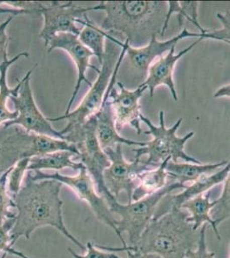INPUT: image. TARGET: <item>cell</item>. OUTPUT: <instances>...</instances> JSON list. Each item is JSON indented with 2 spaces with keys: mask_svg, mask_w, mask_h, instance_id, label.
Wrapping results in <instances>:
<instances>
[{
  "mask_svg": "<svg viewBox=\"0 0 230 258\" xmlns=\"http://www.w3.org/2000/svg\"><path fill=\"white\" fill-rule=\"evenodd\" d=\"M158 35H153L149 43L144 47H134L129 44L126 50V54L131 66L137 70L147 74L149 66L157 60V59L163 56L167 52L169 53L173 47H176L179 41L187 37H198L203 39L201 33H196L184 28L182 31L177 35L168 41H160L157 39ZM204 40V39H203Z\"/></svg>",
  "mask_w": 230,
  "mask_h": 258,
  "instance_id": "2e32d148",
  "label": "cell"
},
{
  "mask_svg": "<svg viewBox=\"0 0 230 258\" xmlns=\"http://www.w3.org/2000/svg\"><path fill=\"white\" fill-rule=\"evenodd\" d=\"M140 119L149 127V130L144 131L143 134L152 135L153 140L147 142L146 147L133 149L136 154L135 159L148 156V159L143 163L149 168L158 167L168 159H171L173 162L182 159L192 164H202L199 160L185 152V146L187 141L194 136L195 133L192 131L187 133L184 137H178L176 135L178 129L182 123V118H180L170 128H167L165 125V112L163 110L159 112V126H156L149 118L143 114H141Z\"/></svg>",
  "mask_w": 230,
  "mask_h": 258,
  "instance_id": "277c9868",
  "label": "cell"
},
{
  "mask_svg": "<svg viewBox=\"0 0 230 258\" xmlns=\"http://www.w3.org/2000/svg\"><path fill=\"white\" fill-rule=\"evenodd\" d=\"M103 150L110 161V165L103 174L106 187L116 199L124 191L127 195V203H131L138 176L150 169L140 159H135L134 161L125 160L123 155L122 145Z\"/></svg>",
  "mask_w": 230,
  "mask_h": 258,
  "instance_id": "4fadbf2b",
  "label": "cell"
},
{
  "mask_svg": "<svg viewBox=\"0 0 230 258\" xmlns=\"http://www.w3.org/2000/svg\"><path fill=\"white\" fill-rule=\"evenodd\" d=\"M79 24L82 25L81 31L79 35V41L93 53L94 56H96L100 64H102L105 55L108 33L102 30L101 27L97 26L87 15L79 20Z\"/></svg>",
  "mask_w": 230,
  "mask_h": 258,
  "instance_id": "603a6c76",
  "label": "cell"
},
{
  "mask_svg": "<svg viewBox=\"0 0 230 258\" xmlns=\"http://www.w3.org/2000/svg\"><path fill=\"white\" fill-rule=\"evenodd\" d=\"M108 95L109 85L99 111L95 114L96 120V135L102 149H106L108 147H114L119 144L146 147L147 142L131 141L120 135L116 128L114 109L108 99Z\"/></svg>",
  "mask_w": 230,
  "mask_h": 258,
  "instance_id": "ac0fdd59",
  "label": "cell"
},
{
  "mask_svg": "<svg viewBox=\"0 0 230 258\" xmlns=\"http://www.w3.org/2000/svg\"><path fill=\"white\" fill-rule=\"evenodd\" d=\"M198 6H199V2H196V1H184V2L169 1L166 20L163 25L161 36L163 37L165 35L166 30L169 28L170 18L174 14H178V23L180 26H182L184 21L188 20L192 24H194L196 28H198V30L200 31L202 35H204L208 30L204 29L198 22Z\"/></svg>",
  "mask_w": 230,
  "mask_h": 258,
  "instance_id": "d4e9b609",
  "label": "cell"
},
{
  "mask_svg": "<svg viewBox=\"0 0 230 258\" xmlns=\"http://www.w3.org/2000/svg\"><path fill=\"white\" fill-rule=\"evenodd\" d=\"M210 216L216 226L230 219V171L224 180L221 197L216 200V205L210 212Z\"/></svg>",
  "mask_w": 230,
  "mask_h": 258,
  "instance_id": "484cf974",
  "label": "cell"
},
{
  "mask_svg": "<svg viewBox=\"0 0 230 258\" xmlns=\"http://www.w3.org/2000/svg\"><path fill=\"white\" fill-rule=\"evenodd\" d=\"M91 11H103L106 17L101 29L109 35H125L131 47H144L153 35L162 33L166 20L165 1H102Z\"/></svg>",
  "mask_w": 230,
  "mask_h": 258,
  "instance_id": "7a4b0ae2",
  "label": "cell"
},
{
  "mask_svg": "<svg viewBox=\"0 0 230 258\" xmlns=\"http://www.w3.org/2000/svg\"><path fill=\"white\" fill-rule=\"evenodd\" d=\"M215 97H230V85H224L218 89L214 94Z\"/></svg>",
  "mask_w": 230,
  "mask_h": 258,
  "instance_id": "d590c367",
  "label": "cell"
},
{
  "mask_svg": "<svg viewBox=\"0 0 230 258\" xmlns=\"http://www.w3.org/2000/svg\"><path fill=\"white\" fill-rule=\"evenodd\" d=\"M16 222V217L10 218L0 225V251L11 255H17L19 258H29L24 253L18 251L12 247L11 232Z\"/></svg>",
  "mask_w": 230,
  "mask_h": 258,
  "instance_id": "f1b7e54d",
  "label": "cell"
},
{
  "mask_svg": "<svg viewBox=\"0 0 230 258\" xmlns=\"http://www.w3.org/2000/svg\"><path fill=\"white\" fill-rule=\"evenodd\" d=\"M11 170L12 166L5 170L0 176V225H2L7 219L17 216L15 213L10 211L11 208H15L14 201L7 188V181Z\"/></svg>",
  "mask_w": 230,
  "mask_h": 258,
  "instance_id": "4316f807",
  "label": "cell"
},
{
  "mask_svg": "<svg viewBox=\"0 0 230 258\" xmlns=\"http://www.w3.org/2000/svg\"><path fill=\"white\" fill-rule=\"evenodd\" d=\"M127 257L126 258H163L160 255L152 253H140L137 251L127 250Z\"/></svg>",
  "mask_w": 230,
  "mask_h": 258,
  "instance_id": "e575fe53",
  "label": "cell"
},
{
  "mask_svg": "<svg viewBox=\"0 0 230 258\" xmlns=\"http://www.w3.org/2000/svg\"><path fill=\"white\" fill-rule=\"evenodd\" d=\"M229 171L230 161H228L225 166L221 168V170H219L215 173L202 176L195 182H192V184L187 186L185 190L181 193L176 195H167L158 204L152 220H158L164 214L169 213L174 208L181 209V206L187 203V201L198 197L199 195H204L206 192H209L216 185L224 182Z\"/></svg>",
  "mask_w": 230,
  "mask_h": 258,
  "instance_id": "e0dca14e",
  "label": "cell"
},
{
  "mask_svg": "<svg viewBox=\"0 0 230 258\" xmlns=\"http://www.w3.org/2000/svg\"><path fill=\"white\" fill-rule=\"evenodd\" d=\"M187 188V185L181 184L175 182L168 183L165 188L158 191L157 193L144 197L143 199L136 202H131L127 204H121L117 201L116 198L110 200L107 203L111 212L117 214L120 220H117V236L122 243L123 247H127L125 239L123 238V233L126 232L128 235L130 246L134 247L139 240L141 235L149 226L154 217L158 204L161 201L175 189H181Z\"/></svg>",
  "mask_w": 230,
  "mask_h": 258,
  "instance_id": "5b68a950",
  "label": "cell"
},
{
  "mask_svg": "<svg viewBox=\"0 0 230 258\" xmlns=\"http://www.w3.org/2000/svg\"><path fill=\"white\" fill-rule=\"evenodd\" d=\"M15 16L10 15L6 21L0 24V64L8 59V45L10 37L7 35V28L14 19Z\"/></svg>",
  "mask_w": 230,
  "mask_h": 258,
  "instance_id": "1f68e13d",
  "label": "cell"
},
{
  "mask_svg": "<svg viewBox=\"0 0 230 258\" xmlns=\"http://www.w3.org/2000/svg\"><path fill=\"white\" fill-rule=\"evenodd\" d=\"M228 163L227 160L215 164H198L192 163H178L169 160L166 165V171L170 178L175 179L181 184L187 182H195L202 176L210 175L217 169L225 166Z\"/></svg>",
  "mask_w": 230,
  "mask_h": 258,
  "instance_id": "ffe728a7",
  "label": "cell"
},
{
  "mask_svg": "<svg viewBox=\"0 0 230 258\" xmlns=\"http://www.w3.org/2000/svg\"><path fill=\"white\" fill-rule=\"evenodd\" d=\"M216 18L221 22V29L208 30L203 35V39H212L216 41H223L230 45V12H227L224 14L218 13L216 14Z\"/></svg>",
  "mask_w": 230,
  "mask_h": 258,
  "instance_id": "f546056e",
  "label": "cell"
},
{
  "mask_svg": "<svg viewBox=\"0 0 230 258\" xmlns=\"http://www.w3.org/2000/svg\"><path fill=\"white\" fill-rule=\"evenodd\" d=\"M128 41L125 40V42H120L119 46L121 47V52L118 58L114 74L111 78L109 83V95L108 99L110 101L113 109H114V119L118 131H120L124 126H131L136 130L137 135H141L142 129L140 126L141 122V106H140V99L143 97L146 90H148L147 86L143 84L138 85L135 90H128L125 87L122 83L117 82V85L120 88V92L115 90V83H116L117 75L120 70V66L122 64L123 59L126 54V50L128 47Z\"/></svg>",
  "mask_w": 230,
  "mask_h": 258,
  "instance_id": "9c48e42d",
  "label": "cell"
},
{
  "mask_svg": "<svg viewBox=\"0 0 230 258\" xmlns=\"http://www.w3.org/2000/svg\"><path fill=\"white\" fill-rule=\"evenodd\" d=\"M108 46H106V52L103 61L101 64V69L98 72L96 82L92 84L85 97L82 100L81 103L76 109L70 111L69 114H63L58 117H48L50 122L58 120H67L68 124L63 130L62 135H65L70 130L79 127L85 123V121L93 116L99 111L102 106V101L108 91V85L110 83L111 78L114 74V68L118 58L120 56V51L118 50L119 45L115 44L113 41L108 40Z\"/></svg>",
  "mask_w": 230,
  "mask_h": 258,
  "instance_id": "52a82bcc",
  "label": "cell"
},
{
  "mask_svg": "<svg viewBox=\"0 0 230 258\" xmlns=\"http://www.w3.org/2000/svg\"><path fill=\"white\" fill-rule=\"evenodd\" d=\"M229 258H230V255H229Z\"/></svg>",
  "mask_w": 230,
  "mask_h": 258,
  "instance_id": "74e56055",
  "label": "cell"
},
{
  "mask_svg": "<svg viewBox=\"0 0 230 258\" xmlns=\"http://www.w3.org/2000/svg\"><path fill=\"white\" fill-rule=\"evenodd\" d=\"M30 159H23L15 163L14 165H12V170L8 176V191L12 196H15L20 191L22 186H23V181H24V176L28 171Z\"/></svg>",
  "mask_w": 230,
  "mask_h": 258,
  "instance_id": "83f0119b",
  "label": "cell"
},
{
  "mask_svg": "<svg viewBox=\"0 0 230 258\" xmlns=\"http://www.w3.org/2000/svg\"><path fill=\"white\" fill-rule=\"evenodd\" d=\"M75 154L69 151H58L55 153H48L46 155L34 157L30 159L29 171L35 170H54L56 171L70 168L72 170H80L85 165L81 162L72 160Z\"/></svg>",
  "mask_w": 230,
  "mask_h": 258,
  "instance_id": "cb8c5ba5",
  "label": "cell"
},
{
  "mask_svg": "<svg viewBox=\"0 0 230 258\" xmlns=\"http://www.w3.org/2000/svg\"><path fill=\"white\" fill-rule=\"evenodd\" d=\"M47 47H48L47 48L48 53H51L52 51L55 49L64 50L70 56L72 61L76 64L78 78H76V85L74 87L72 94L64 112V114H67L70 113L71 106L79 94L82 83H86L90 87L92 86V83L88 80L86 77V72L88 69L89 68L93 69L97 74L100 69L91 64V57L94 56L93 53L88 49L85 45L82 44L81 41H79V35L70 34V33H60L54 35L53 38L51 39Z\"/></svg>",
  "mask_w": 230,
  "mask_h": 258,
  "instance_id": "5bb4252c",
  "label": "cell"
},
{
  "mask_svg": "<svg viewBox=\"0 0 230 258\" xmlns=\"http://www.w3.org/2000/svg\"><path fill=\"white\" fill-rule=\"evenodd\" d=\"M33 175L32 171H29V175L33 181H41V180H55L61 182L63 185H67L71 188L79 199L85 201L92 209L96 217L114 230L118 234L117 231V220L114 218V214L111 212L109 207L107 204L105 199L100 196L96 187L95 182L91 175L89 174L86 168H82L76 176H65L60 174L58 171L54 173H45L41 170H35Z\"/></svg>",
  "mask_w": 230,
  "mask_h": 258,
  "instance_id": "30bf717a",
  "label": "cell"
},
{
  "mask_svg": "<svg viewBox=\"0 0 230 258\" xmlns=\"http://www.w3.org/2000/svg\"><path fill=\"white\" fill-rule=\"evenodd\" d=\"M63 184L55 180L33 181L29 173L17 195L12 196L18 209L16 222L11 232L13 246L18 239H29L36 229L52 226L61 232L76 246L85 250L86 247L70 233L63 220V201L60 191Z\"/></svg>",
  "mask_w": 230,
  "mask_h": 258,
  "instance_id": "6da1fadb",
  "label": "cell"
},
{
  "mask_svg": "<svg viewBox=\"0 0 230 258\" xmlns=\"http://www.w3.org/2000/svg\"><path fill=\"white\" fill-rule=\"evenodd\" d=\"M0 14H10L16 17L18 15H25V14H31V13L24 10L14 9L7 6H0Z\"/></svg>",
  "mask_w": 230,
  "mask_h": 258,
  "instance_id": "836d02e7",
  "label": "cell"
},
{
  "mask_svg": "<svg viewBox=\"0 0 230 258\" xmlns=\"http://www.w3.org/2000/svg\"><path fill=\"white\" fill-rule=\"evenodd\" d=\"M169 160L171 159H166L160 166L140 174L138 176L139 182L132 193V202L149 197L166 187L169 177L166 171V165Z\"/></svg>",
  "mask_w": 230,
  "mask_h": 258,
  "instance_id": "7402d4cb",
  "label": "cell"
},
{
  "mask_svg": "<svg viewBox=\"0 0 230 258\" xmlns=\"http://www.w3.org/2000/svg\"><path fill=\"white\" fill-rule=\"evenodd\" d=\"M202 41L203 39L198 38L197 41L192 42L189 47L178 52L176 54H175V47H173L166 55L158 58L149 66L147 71V79L142 84L147 86L150 97L154 96L155 91L158 87L161 85H166L172 95L173 99L175 100V102H178L179 97H178L177 91H176L175 81H174V70H175V64L183 56L191 52Z\"/></svg>",
  "mask_w": 230,
  "mask_h": 258,
  "instance_id": "9a60e30c",
  "label": "cell"
},
{
  "mask_svg": "<svg viewBox=\"0 0 230 258\" xmlns=\"http://www.w3.org/2000/svg\"><path fill=\"white\" fill-rule=\"evenodd\" d=\"M7 253H2V255H0V258H6Z\"/></svg>",
  "mask_w": 230,
  "mask_h": 258,
  "instance_id": "8d00e7d4",
  "label": "cell"
},
{
  "mask_svg": "<svg viewBox=\"0 0 230 258\" xmlns=\"http://www.w3.org/2000/svg\"><path fill=\"white\" fill-rule=\"evenodd\" d=\"M185 209H171L158 220H151L131 251L152 253L163 258H185L195 249L200 230L196 231Z\"/></svg>",
  "mask_w": 230,
  "mask_h": 258,
  "instance_id": "3957f363",
  "label": "cell"
},
{
  "mask_svg": "<svg viewBox=\"0 0 230 258\" xmlns=\"http://www.w3.org/2000/svg\"><path fill=\"white\" fill-rule=\"evenodd\" d=\"M207 224L200 228V236L195 249H189L185 258H215V253L209 251L206 244Z\"/></svg>",
  "mask_w": 230,
  "mask_h": 258,
  "instance_id": "4dcf8cb0",
  "label": "cell"
},
{
  "mask_svg": "<svg viewBox=\"0 0 230 258\" xmlns=\"http://www.w3.org/2000/svg\"><path fill=\"white\" fill-rule=\"evenodd\" d=\"M210 191L204 195H199L184 203L181 209H185L189 214L188 220L192 224L194 230L198 231L204 224H209L211 226L213 232L216 234L217 239L221 240L218 226H216L210 216V212L216 205V201L210 202Z\"/></svg>",
  "mask_w": 230,
  "mask_h": 258,
  "instance_id": "44dd1931",
  "label": "cell"
},
{
  "mask_svg": "<svg viewBox=\"0 0 230 258\" xmlns=\"http://www.w3.org/2000/svg\"><path fill=\"white\" fill-rule=\"evenodd\" d=\"M65 141L76 145L79 150L76 156L85 165L96 185V190L106 202L115 197L106 187L103 174L110 165V161L102 149L96 135V120L95 115L89 118L82 126L70 130L64 135Z\"/></svg>",
  "mask_w": 230,
  "mask_h": 258,
  "instance_id": "8992f818",
  "label": "cell"
},
{
  "mask_svg": "<svg viewBox=\"0 0 230 258\" xmlns=\"http://www.w3.org/2000/svg\"><path fill=\"white\" fill-rule=\"evenodd\" d=\"M37 66L38 64H35V67L25 74L26 80L22 85L18 96L10 98L12 103H14L15 110L18 112V116L15 120L4 124L3 129L6 130L12 126H19L28 132L35 133L38 135H46L65 141L64 135H62L60 131H57L53 128L48 119L44 116L35 103L30 85V77Z\"/></svg>",
  "mask_w": 230,
  "mask_h": 258,
  "instance_id": "7c38bea8",
  "label": "cell"
},
{
  "mask_svg": "<svg viewBox=\"0 0 230 258\" xmlns=\"http://www.w3.org/2000/svg\"><path fill=\"white\" fill-rule=\"evenodd\" d=\"M29 56L28 52H22L18 55L15 56L14 58H12V59H7L6 61H4L2 64H0V125L18 118V112L17 110H14V111L10 110L7 106V102L11 97L18 96L22 85L26 80V76L24 75L22 80H18V85H16L14 88H10L8 83H7L8 70H9L10 67L17 60L23 57L28 58Z\"/></svg>",
  "mask_w": 230,
  "mask_h": 258,
  "instance_id": "d6986e66",
  "label": "cell"
},
{
  "mask_svg": "<svg viewBox=\"0 0 230 258\" xmlns=\"http://www.w3.org/2000/svg\"><path fill=\"white\" fill-rule=\"evenodd\" d=\"M7 135L0 142V155L9 153L14 156L12 161L16 163L23 159L46 155L58 151H69L79 155L76 145L67 141L53 138L46 135L28 132L19 126H12L6 129Z\"/></svg>",
  "mask_w": 230,
  "mask_h": 258,
  "instance_id": "ba28073f",
  "label": "cell"
},
{
  "mask_svg": "<svg viewBox=\"0 0 230 258\" xmlns=\"http://www.w3.org/2000/svg\"><path fill=\"white\" fill-rule=\"evenodd\" d=\"M86 249H87V252L85 255H79L78 253L74 252L70 248H69L68 250L70 251V254L74 258H120L115 253L106 252V250H107L106 248H104L106 250L97 249L96 245L91 242H88Z\"/></svg>",
  "mask_w": 230,
  "mask_h": 258,
  "instance_id": "d6a6232c",
  "label": "cell"
},
{
  "mask_svg": "<svg viewBox=\"0 0 230 258\" xmlns=\"http://www.w3.org/2000/svg\"><path fill=\"white\" fill-rule=\"evenodd\" d=\"M87 2H60L47 1L40 11L43 17V27L40 37L43 40L46 47L53 36L60 33H70L79 35L81 29L78 27L79 20L91 12V6Z\"/></svg>",
  "mask_w": 230,
  "mask_h": 258,
  "instance_id": "8fae6325",
  "label": "cell"
}]
</instances>
